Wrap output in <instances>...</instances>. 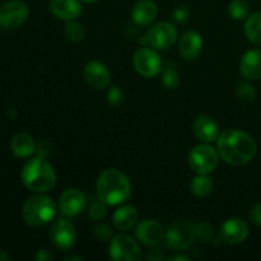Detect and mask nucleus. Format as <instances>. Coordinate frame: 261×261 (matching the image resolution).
<instances>
[{"instance_id": "1", "label": "nucleus", "mask_w": 261, "mask_h": 261, "mask_svg": "<svg viewBox=\"0 0 261 261\" xmlns=\"http://www.w3.org/2000/svg\"><path fill=\"white\" fill-rule=\"evenodd\" d=\"M217 149L226 163L231 166H245L254 160L257 145L254 138L237 129H227L218 135Z\"/></svg>"}, {"instance_id": "2", "label": "nucleus", "mask_w": 261, "mask_h": 261, "mask_svg": "<svg viewBox=\"0 0 261 261\" xmlns=\"http://www.w3.org/2000/svg\"><path fill=\"white\" fill-rule=\"evenodd\" d=\"M96 193L98 200L103 201L106 205H121L132 198V182L120 170L107 168L97 180Z\"/></svg>"}, {"instance_id": "3", "label": "nucleus", "mask_w": 261, "mask_h": 261, "mask_svg": "<svg viewBox=\"0 0 261 261\" xmlns=\"http://www.w3.org/2000/svg\"><path fill=\"white\" fill-rule=\"evenodd\" d=\"M20 178L23 185L36 194H46L56 186L55 170L41 157L31 158L24 163Z\"/></svg>"}, {"instance_id": "4", "label": "nucleus", "mask_w": 261, "mask_h": 261, "mask_svg": "<svg viewBox=\"0 0 261 261\" xmlns=\"http://www.w3.org/2000/svg\"><path fill=\"white\" fill-rule=\"evenodd\" d=\"M56 216V204L50 196L37 194L24 203L22 217L30 227H42L50 223Z\"/></svg>"}, {"instance_id": "5", "label": "nucleus", "mask_w": 261, "mask_h": 261, "mask_svg": "<svg viewBox=\"0 0 261 261\" xmlns=\"http://www.w3.org/2000/svg\"><path fill=\"white\" fill-rule=\"evenodd\" d=\"M195 224L190 219H177L166 231V245L175 251H185L195 240Z\"/></svg>"}, {"instance_id": "6", "label": "nucleus", "mask_w": 261, "mask_h": 261, "mask_svg": "<svg viewBox=\"0 0 261 261\" xmlns=\"http://www.w3.org/2000/svg\"><path fill=\"white\" fill-rule=\"evenodd\" d=\"M218 149L209 145V143H203V144L195 145L189 153V166L191 170L196 173L201 175H209L213 172L219 163Z\"/></svg>"}, {"instance_id": "7", "label": "nucleus", "mask_w": 261, "mask_h": 261, "mask_svg": "<svg viewBox=\"0 0 261 261\" xmlns=\"http://www.w3.org/2000/svg\"><path fill=\"white\" fill-rule=\"evenodd\" d=\"M109 255L115 261H139L142 259V249L132 236L120 233L110 241Z\"/></svg>"}, {"instance_id": "8", "label": "nucleus", "mask_w": 261, "mask_h": 261, "mask_svg": "<svg viewBox=\"0 0 261 261\" xmlns=\"http://www.w3.org/2000/svg\"><path fill=\"white\" fill-rule=\"evenodd\" d=\"M135 70L144 78H154L162 73L163 63L161 56L154 48L142 47L134 54L133 58Z\"/></svg>"}, {"instance_id": "9", "label": "nucleus", "mask_w": 261, "mask_h": 261, "mask_svg": "<svg viewBox=\"0 0 261 261\" xmlns=\"http://www.w3.org/2000/svg\"><path fill=\"white\" fill-rule=\"evenodd\" d=\"M30 17V8L22 0H10L0 5V27L14 30L20 27Z\"/></svg>"}, {"instance_id": "10", "label": "nucleus", "mask_w": 261, "mask_h": 261, "mask_svg": "<svg viewBox=\"0 0 261 261\" xmlns=\"http://www.w3.org/2000/svg\"><path fill=\"white\" fill-rule=\"evenodd\" d=\"M177 41V30L170 22L152 25L145 35V42L155 50H167Z\"/></svg>"}, {"instance_id": "11", "label": "nucleus", "mask_w": 261, "mask_h": 261, "mask_svg": "<svg viewBox=\"0 0 261 261\" xmlns=\"http://www.w3.org/2000/svg\"><path fill=\"white\" fill-rule=\"evenodd\" d=\"M76 229L69 219L60 218L55 221L51 226L48 237L54 246L59 250H70L76 242Z\"/></svg>"}, {"instance_id": "12", "label": "nucleus", "mask_w": 261, "mask_h": 261, "mask_svg": "<svg viewBox=\"0 0 261 261\" xmlns=\"http://www.w3.org/2000/svg\"><path fill=\"white\" fill-rule=\"evenodd\" d=\"M87 205V198L79 189H66L59 198V211L63 216L76 217L83 213Z\"/></svg>"}, {"instance_id": "13", "label": "nucleus", "mask_w": 261, "mask_h": 261, "mask_svg": "<svg viewBox=\"0 0 261 261\" xmlns=\"http://www.w3.org/2000/svg\"><path fill=\"white\" fill-rule=\"evenodd\" d=\"M165 236L166 231L162 224L152 219H145L140 222L135 228V237L138 241L147 246H157L165 240Z\"/></svg>"}, {"instance_id": "14", "label": "nucleus", "mask_w": 261, "mask_h": 261, "mask_svg": "<svg viewBox=\"0 0 261 261\" xmlns=\"http://www.w3.org/2000/svg\"><path fill=\"white\" fill-rule=\"evenodd\" d=\"M249 226L241 218H229L221 226L219 236L228 245H239L249 237Z\"/></svg>"}, {"instance_id": "15", "label": "nucleus", "mask_w": 261, "mask_h": 261, "mask_svg": "<svg viewBox=\"0 0 261 261\" xmlns=\"http://www.w3.org/2000/svg\"><path fill=\"white\" fill-rule=\"evenodd\" d=\"M84 79L91 88L101 91L110 86L111 73L103 63L98 60H92L87 63L84 68Z\"/></svg>"}, {"instance_id": "16", "label": "nucleus", "mask_w": 261, "mask_h": 261, "mask_svg": "<svg viewBox=\"0 0 261 261\" xmlns=\"http://www.w3.org/2000/svg\"><path fill=\"white\" fill-rule=\"evenodd\" d=\"M203 37L198 31H186L178 41V54L185 60H195L203 50Z\"/></svg>"}, {"instance_id": "17", "label": "nucleus", "mask_w": 261, "mask_h": 261, "mask_svg": "<svg viewBox=\"0 0 261 261\" xmlns=\"http://www.w3.org/2000/svg\"><path fill=\"white\" fill-rule=\"evenodd\" d=\"M50 12L60 20H75L82 14L81 0H51Z\"/></svg>"}, {"instance_id": "18", "label": "nucleus", "mask_w": 261, "mask_h": 261, "mask_svg": "<svg viewBox=\"0 0 261 261\" xmlns=\"http://www.w3.org/2000/svg\"><path fill=\"white\" fill-rule=\"evenodd\" d=\"M194 134L203 143H213L218 139V125L209 115H199L193 122Z\"/></svg>"}, {"instance_id": "19", "label": "nucleus", "mask_w": 261, "mask_h": 261, "mask_svg": "<svg viewBox=\"0 0 261 261\" xmlns=\"http://www.w3.org/2000/svg\"><path fill=\"white\" fill-rule=\"evenodd\" d=\"M240 73L250 81L261 79V50L252 48L242 55L240 61Z\"/></svg>"}, {"instance_id": "20", "label": "nucleus", "mask_w": 261, "mask_h": 261, "mask_svg": "<svg viewBox=\"0 0 261 261\" xmlns=\"http://www.w3.org/2000/svg\"><path fill=\"white\" fill-rule=\"evenodd\" d=\"M158 8L153 0H139L132 9L133 22L140 27L152 24L157 18Z\"/></svg>"}, {"instance_id": "21", "label": "nucleus", "mask_w": 261, "mask_h": 261, "mask_svg": "<svg viewBox=\"0 0 261 261\" xmlns=\"http://www.w3.org/2000/svg\"><path fill=\"white\" fill-rule=\"evenodd\" d=\"M138 221V211L135 206L129 205H122L115 211L114 216H112V223L117 231H129L133 227L137 224Z\"/></svg>"}, {"instance_id": "22", "label": "nucleus", "mask_w": 261, "mask_h": 261, "mask_svg": "<svg viewBox=\"0 0 261 261\" xmlns=\"http://www.w3.org/2000/svg\"><path fill=\"white\" fill-rule=\"evenodd\" d=\"M10 149L18 158H30L36 150L35 140L27 133H17L10 140Z\"/></svg>"}, {"instance_id": "23", "label": "nucleus", "mask_w": 261, "mask_h": 261, "mask_svg": "<svg viewBox=\"0 0 261 261\" xmlns=\"http://www.w3.org/2000/svg\"><path fill=\"white\" fill-rule=\"evenodd\" d=\"M245 35L252 45L261 47V12H256L246 18Z\"/></svg>"}, {"instance_id": "24", "label": "nucleus", "mask_w": 261, "mask_h": 261, "mask_svg": "<svg viewBox=\"0 0 261 261\" xmlns=\"http://www.w3.org/2000/svg\"><path fill=\"white\" fill-rule=\"evenodd\" d=\"M190 190L196 198H208L213 191V181L208 175L198 173V176L191 181Z\"/></svg>"}, {"instance_id": "25", "label": "nucleus", "mask_w": 261, "mask_h": 261, "mask_svg": "<svg viewBox=\"0 0 261 261\" xmlns=\"http://www.w3.org/2000/svg\"><path fill=\"white\" fill-rule=\"evenodd\" d=\"M64 36L70 42H81L86 37V30H84L83 24L74 20H69L66 24L64 25Z\"/></svg>"}, {"instance_id": "26", "label": "nucleus", "mask_w": 261, "mask_h": 261, "mask_svg": "<svg viewBox=\"0 0 261 261\" xmlns=\"http://www.w3.org/2000/svg\"><path fill=\"white\" fill-rule=\"evenodd\" d=\"M228 13L232 19L244 20L249 17L250 7L245 0H232L229 3Z\"/></svg>"}, {"instance_id": "27", "label": "nucleus", "mask_w": 261, "mask_h": 261, "mask_svg": "<svg viewBox=\"0 0 261 261\" xmlns=\"http://www.w3.org/2000/svg\"><path fill=\"white\" fill-rule=\"evenodd\" d=\"M236 96L244 103H251L256 98V91L250 83L240 81L236 86Z\"/></svg>"}, {"instance_id": "28", "label": "nucleus", "mask_w": 261, "mask_h": 261, "mask_svg": "<svg viewBox=\"0 0 261 261\" xmlns=\"http://www.w3.org/2000/svg\"><path fill=\"white\" fill-rule=\"evenodd\" d=\"M162 83L167 89H176L180 86V75L173 68H166L162 70Z\"/></svg>"}, {"instance_id": "29", "label": "nucleus", "mask_w": 261, "mask_h": 261, "mask_svg": "<svg viewBox=\"0 0 261 261\" xmlns=\"http://www.w3.org/2000/svg\"><path fill=\"white\" fill-rule=\"evenodd\" d=\"M106 99L107 103L110 105L111 107H120L125 101V94L124 92L121 91V88L117 86H112L110 87L109 91H107L106 94Z\"/></svg>"}, {"instance_id": "30", "label": "nucleus", "mask_w": 261, "mask_h": 261, "mask_svg": "<svg viewBox=\"0 0 261 261\" xmlns=\"http://www.w3.org/2000/svg\"><path fill=\"white\" fill-rule=\"evenodd\" d=\"M214 236V229L206 222H200L195 226V237L201 242H209Z\"/></svg>"}, {"instance_id": "31", "label": "nucleus", "mask_w": 261, "mask_h": 261, "mask_svg": "<svg viewBox=\"0 0 261 261\" xmlns=\"http://www.w3.org/2000/svg\"><path fill=\"white\" fill-rule=\"evenodd\" d=\"M88 214L89 217H91V219H93V221H102L107 214V205L101 200L94 201V203H92V205L89 206Z\"/></svg>"}, {"instance_id": "32", "label": "nucleus", "mask_w": 261, "mask_h": 261, "mask_svg": "<svg viewBox=\"0 0 261 261\" xmlns=\"http://www.w3.org/2000/svg\"><path fill=\"white\" fill-rule=\"evenodd\" d=\"M93 233H94V237H96L98 241H102V242L110 241L112 237L111 228H110L109 224H106V223L97 224L93 229Z\"/></svg>"}, {"instance_id": "33", "label": "nucleus", "mask_w": 261, "mask_h": 261, "mask_svg": "<svg viewBox=\"0 0 261 261\" xmlns=\"http://www.w3.org/2000/svg\"><path fill=\"white\" fill-rule=\"evenodd\" d=\"M189 17V9L186 7H178L176 8L173 12V19L177 23H182L188 19Z\"/></svg>"}, {"instance_id": "34", "label": "nucleus", "mask_w": 261, "mask_h": 261, "mask_svg": "<svg viewBox=\"0 0 261 261\" xmlns=\"http://www.w3.org/2000/svg\"><path fill=\"white\" fill-rule=\"evenodd\" d=\"M250 219L252 223L261 227V203L252 206V209L250 211Z\"/></svg>"}, {"instance_id": "35", "label": "nucleus", "mask_w": 261, "mask_h": 261, "mask_svg": "<svg viewBox=\"0 0 261 261\" xmlns=\"http://www.w3.org/2000/svg\"><path fill=\"white\" fill-rule=\"evenodd\" d=\"M147 259L149 261H162L165 259V255H163V251L160 249H150L148 251Z\"/></svg>"}, {"instance_id": "36", "label": "nucleus", "mask_w": 261, "mask_h": 261, "mask_svg": "<svg viewBox=\"0 0 261 261\" xmlns=\"http://www.w3.org/2000/svg\"><path fill=\"white\" fill-rule=\"evenodd\" d=\"M35 259L38 261H47V260L53 259V255H51V252L48 251V250H38L37 254H36V256H35Z\"/></svg>"}, {"instance_id": "37", "label": "nucleus", "mask_w": 261, "mask_h": 261, "mask_svg": "<svg viewBox=\"0 0 261 261\" xmlns=\"http://www.w3.org/2000/svg\"><path fill=\"white\" fill-rule=\"evenodd\" d=\"M168 260H170V261H176V260H178V261H189L190 259H189L188 256H185V255H175V256L168 257Z\"/></svg>"}, {"instance_id": "38", "label": "nucleus", "mask_w": 261, "mask_h": 261, "mask_svg": "<svg viewBox=\"0 0 261 261\" xmlns=\"http://www.w3.org/2000/svg\"><path fill=\"white\" fill-rule=\"evenodd\" d=\"M10 256L7 254L5 251H0V261H4V260H9Z\"/></svg>"}, {"instance_id": "39", "label": "nucleus", "mask_w": 261, "mask_h": 261, "mask_svg": "<svg viewBox=\"0 0 261 261\" xmlns=\"http://www.w3.org/2000/svg\"><path fill=\"white\" fill-rule=\"evenodd\" d=\"M65 261H69V260H76V261H82V257H79V256H68V257H65V259H64Z\"/></svg>"}, {"instance_id": "40", "label": "nucleus", "mask_w": 261, "mask_h": 261, "mask_svg": "<svg viewBox=\"0 0 261 261\" xmlns=\"http://www.w3.org/2000/svg\"><path fill=\"white\" fill-rule=\"evenodd\" d=\"M81 2L87 3V4H93V3H97L98 0H81Z\"/></svg>"}]
</instances>
